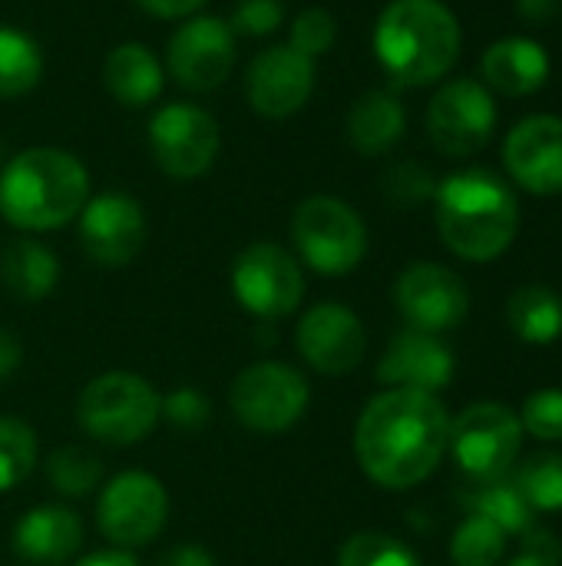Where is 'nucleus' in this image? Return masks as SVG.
<instances>
[{
    "label": "nucleus",
    "instance_id": "1",
    "mask_svg": "<svg viewBox=\"0 0 562 566\" xmlns=\"http://www.w3.org/2000/svg\"><path fill=\"white\" fill-rule=\"evenodd\" d=\"M450 441V418L434 395L388 388L378 395L354 428V454L361 471L388 488L407 491L427 481Z\"/></svg>",
    "mask_w": 562,
    "mask_h": 566
},
{
    "label": "nucleus",
    "instance_id": "2",
    "mask_svg": "<svg viewBox=\"0 0 562 566\" xmlns=\"http://www.w3.org/2000/svg\"><path fill=\"white\" fill-rule=\"evenodd\" d=\"M437 232L467 262H490L510 249L520 229L513 189L490 169H460L434 189Z\"/></svg>",
    "mask_w": 562,
    "mask_h": 566
},
{
    "label": "nucleus",
    "instance_id": "3",
    "mask_svg": "<svg viewBox=\"0 0 562 566\" xmlns=\"http://www.w3.org/2000/svg\"><path fill=\"white\" fill-rule=\"evenodd\" d=\"M86 199V166L56 146L23 149L0 172V212L23 232H50L73 222Z\"/></svg>",
    "mask_w": 562,
    "mask_h": 566
},
{
    "label": "nucleus",
    "instance_id": "4",
    "mask_svg": "<svg viewBox=\"0 0 562 566\" xmlns=\"http://www.w3.org/2000/svg\"><path fill=\"white\" fill-rule=\"evenodd\" d=\"M374 53L394 86H431L460 56V23L441 0H391L374 27Z\"/></svg>",
    "mask_w": 562,
    "mask_h": 566
},
{
    "label": "nucleus",
    "instance_id": "5",
    "mask_svg": "<svg viewBox=\"0 0 562 566\" xmlns=\"http://www.w3.org/2000/svg\"><path fill=\"white\" fill-rule=\"evenodd\" d=\"M76 415L89 438L113 448H129L152 434L162 415V398L139 375L106 371L83 388Z\"/></svg>",
    "mask_w": 562,
    "mask_h": 566
},
{
    "label": "nucleus",
    "instance_id": "6",
    "mask_svg": "<svg viewBox=\"0 0 562 566\" xmlns=\"http://www.w3.org/2000/svg\"><path fill=\"white\" fill-rule=\"evenodd\" d=\"M298 255L318 275H348L368 255V229L361 216L335 196H308L291 216Z\"/></svg>",
    "mask_w": 562,
    "mask_h": 566
},
{
    "label": "nucleus",
    "instance_id": "7",
    "mask_svg": "<svg viewBox=\"0 0 562 566\" xmlns=\"http://www.w3.org/2000/svg\"><path fill=\"white\" fill-rule=\"evenodd\" d=\"M447 448L474 484L503 481L520 458L523 424L507 405L480 401L470 405L457 421H450Z\"/></svg>",
    "mask_w": 562,
    "mask_h": 566
},
{
    "label": "nucleus",
    "instance_id": "8",
    "mask_svg": "<svg viewBox=\"0 0 562 566\" xmlns=\"http://www.w3.org/2000/svg\"><path fill=\"white\" fill-rule=\"evenodd\" d=\"M308 381L282 361H258L245 368L229 395L235 421L255 434H282L295 428L308 411Z\"/></svg>",
    "mask_w": 562,
    "mask_h": 566
},
{
    "label": "nucleus",
    "instance_id": "9",
    "mask_svg": "<svg viewBox=\"0 0 562 566\" xmlns=\"http://www.w3.org/2000/svg\"><path fill=\"white\" fill-rule=\"evenodd\" d=\"M222 133L195 103H166L149 119V153L169 179H199L212 169Z\"/></svg>",
    "mask_w": 562,
    "mask_h": 566
},
{
    "label": "nucleus",
    "instance_id": "10",
    "mask_svg": "<svg viewBox=\"0 0 562 566\" xmlns=\"http://www.w3.org/2000/svg\"><path fill=\"white\" fill-rule=\"evenodd\" d=\"M232 292L245 312L265 322L291 315L305 298V272L295 255L275 242H255L232 265Z\"/></svg>",
    "mask_w": 562,
    "mask_h": 566
},
{
    "label": "nucleus",
    "instance_id": "11",
    "mask_svg": "<svg viewBox=\"0 0 562 566\" xmlns=\"http://www.w3.org/2000/svg\"><path fill=\"white\" fill-rule=\"evenodd\" d=\"M497 129V106L484 83L477 80H450L444 83L427 106V133L431 143L447 156H474L480 153Z\"/></svg>",
    "mask_w": 562,
    "mask_h": 566
},
{
    "label": "nucleus",
    "instance_id": "12",
    "mask_svg": "<svg viewBox=\"0 0 562 566\" xmlns=\"http://www.w3.org/2000/svg\"><path fill=\"white\" fill-rule=\"evenodd\" d=\"M99 531L116 547H146L152 544L169 517L166 488L146 471H126L106 484L99 494Z\"/></svg>",
    "mask_w": 562,
    "mask_h": 566
},
{
    "label": "nucleus",
    "instance_id": "13",
    "mask_svg": "<svg viewBox=\"0 0 562 566\" xmlns=\"http://www.w3.org/2000/svg\"><path fill=\"white\" fill-rule=\"evenodd\" d=\"M166 66L182 90L209 93L222 86L235 66V30L222 17H185L169 40Z\"/></svg>",
    "mask_w": 562,
    "mask_h": 566
},
{
    "label": "nucleus",
    "instance_id": "14",
    "mask_svg": "<svg viewBox=\"0 0 562 566\" xmlns=\"http://www.w3.org/2000/svg\"><path fill=\"white\" fill-rule=\"evenodd\" d=\"M79 219V245L103 269L129 265L146 245V212L126 192L86 199Z\"/></svg>",
    "mask_w": 562,
    "mask_h": 566
},
{
    "label": "nucleus",
    "instance_id": "15",
    "mask_svg": "<svg viewBox=\"0 0 562 566\" xmlns=\"http://www.w3.org/2000/svg\"><path fill=\"white\" fill-rule=\"evenodd\" d=\"M394 302L407 328L431 335L457 328L470 308V295L460 275L434 262H417L404 269L394 285Z\"/></svg>",
    "mask_w": 562,
    "mask_h": 566
},
{
    "label": "nucleus",
    "instance_id": "16",
    "mask_svg": "<svg viewBox=\"0 0 562 566\" xmlns=\"http://www.w3.org/2000/svg\"><path fill=\"white\" fill-rule=\"evenodd\" d=\"M315 93V60L288 43H275L245 70V96L265 119L295 116Z\"/></svg>",
    "mask_w": 562,
    "mask_h": 566
},
{
    "label": "nucleus",
    "instance_id": "17",
    "mask_svg": "<svg viewBox=\"0 0 562 566\" xmlns=\"http://www.w3.org/2000/svg\"><path fill=\"white\" fill-rule=\"evenodd\" d=\"M298 355L321 375H348L361 365L368 338L361 318L338 305V302H321L308 308L298 322L295 332Z\"/></svg>",
    "mask_w": 562,
    "mask_h": 566
},
{
    "label": "nucleus",
    "instance_id": "18",
    "mask_svg": "<svg viewBox=\"0 0 562 566\" xmlns=\"http://www.w3.org/2000/svg\"><path fill=\"white\" fill-rule=\"evenodd\" d=\"M510 179L533 196L562 192V116L537 113L520 119L503 143Z\"/></svg>",
    "mask_w": 562,
    "mask_h": 566
},
{
    "label": "nucleus",
    "instance_id": "19",
    "mask_svg": "<svg viewBox=\"0 0 562 566\" xmlns=\"http://www.w3.org/2000/svg\"><path fill=\"white\" fill-rule=\"evenodd\" d=\"M450 378H454L450 348L437 335L417 332V328H404L378 365V381L388 388H404V391L434 395L447 388Z\"/></svg>",
    "mask_w": 562,
    "mask_h": 566
},
{
    "label": "nucleus",
    "instance_id": "20",
    "mask_svg": "<svg viewBox=\"0 0 562 566\" xmlns=\"http://www.w3.org/2000/svg\"><path fill=\"white\" fill-rule=\"evenodd\" d=\"M83 544V521L70 507L43 504L13 527V554L30 566H63Z\"/></svg>",
    "mask_w": 562,
    "mask_h": 566
},
{
    "label": "nucleus",
    "instance_id": "21",
    "mask_svg": "<svg viewBox=\"0 0 562 566\" xmlns=\"http://www.w3.org/2000/svg\"><path fill=\"white\" fill-rule=\"evenodd\" d=\"M480 73L487 80V90H497L503 96H530L547 83L550 56L530 36H503L487 46Z\"/></svg>",
    "mask_w": 562,
    "mask_h": 566
},
{
    "label": "nucleus",
    "instance_id": "22",
    "mask_svg": "<svg viewBox=\"0 0 562 566\" xmlns=\"http://www.w3.org/2000/svg\"><path fill=\"white\" fill-rule=\"evenodd\" d=\"M103 83L113 93L116 103L139 109L159 99L162 93V63L159 56L146 46V43H119L109 50L106 63H103Z\"/></svg>",
    "mask_w": 562,
    "mask_h": 566
},
{
    "label": "nucleus",
    "instance_id": "23",
    "mask_svg": "<svg viewBox=\"0 0 562 566\" xmlns=\"http://www.w3.org/2000/svg\"><path fill=\"white\" fill-rule=\"evenodd\" d=\"M407 113L391 90H368L348 113V139L361 156H381L401 143Z\"/></svg>",
    "mask_w": 562,
    "mask_h": 566
},
{
    "label": "nucleus",
    "instance_id": "24",
    "mask_svg": "<svg viewBox=\"0 0 562 566\" xmlns=\"http://www.w3.org/2000/svg\"><path fill=\"white\" fill-rule=\"evenodd\" d=\"M0 275L17 302H43L60 282V259L36 239H13L0 255Z\"/></svg>",
    "mask_w": 562,
    "mask_h": 566
},
{
    "label": "nucleus",
    "instance_id": "25",
    "mask_svg": "<svg viewBox=\"0 0 562 566\" xmlns=\"http://www.w3.org/2000/svg\"><path fill=\"white\" fill-rule=\"evenodd\" d=\"M507 322L517 338L550 345L562 335V298L547 285H523L507 302Z\"/></svg>",
    "mask_w": 562,
    "mask_h": 566
},
{
    "label": "nucleus",
    "instance_id": "26",
    "mask_svg": "<svg viewBox=\"0 0 562 566\" xmlns=\"http://www.w3.org/2000/svg\"><path fill=\"white\" fill-rule=\"evenodd\" d=\"M43 80V50L40 43L17 30L0 23V99H17L36 90Z\"/></svg>",
    "mask_w": 562,
    "mask_h": 566
},
{
    "label": "nucleus",
    "instance_id": "27",
    "mask_svg": "<svg viewBox=\"0 0 562 566\" xmlns=\"http://www.w3.org/2000/svg\"><path fill=\"white\" fill-rule=\"evenodd\" d=\"M460 501L470 507V514H484L497 527H503V534L533 531V507L527 504L520 488L513 481H507V478L490 481V484H474Z\"/></svg>",
    "mask_w": 562,
    "mask_h": 566
},
{
    "label": "nucleus",
    "instance_id": "28",
    "mask_svg": "<svg viewBox=\"0 0 562 566\" xmlns=\"http://www.w3.org/2000/svg\"><path fill=\"white\" fill-rule=\"evenodd\" d=\"M507 551V534L484 514H470L454 541H450V557L457 566H497Z\"/></svg>",
    "mask_w": 562,
    "mask_h": 566
},
{
    "label": "nucleus",
    "instance_id": "29",
    "mask_svg": "<svg viewBox=\"0 0 562 566\" xmlns=\"http://www.w3.org/2000/svg\"><path fill=\"white\" fill-rule=\"evenodd\" d=\"M46 478L60 494L86 497V494H93V488H99L103 464H99V458L93 451L66 444V448H60V451H53L46 458Z\"/></svg>",
    "mask_w": 562,
    "mask_h": 566
},
{
    "label": "nucleus",
    "instance_id": "30",
    "mask_svg": "<svg viewBox=\"0 0 562 566\" xmlns=\"http://www.w3.org/2000/svg\"><path fill=\"white\" fill-rule=\"evenodd\" d=\"M36 464V434L17 418H0V494L20 488Z\"/></svg>",
    "mask_w": 562,
    "mask_h": 566
},
{
    "label": "nucleus",
    "instance_id": "31",
    "mask_svg": "<svg viewBox=\"0 0 562 566\" xmlns=\"http://www.w3.org/2000/svg\"><path fill=\"white\" fill-rule=\"evenodd\" d=\"M513 484L520 488L533 514L562 511V454H537L517 471Z\"/></svg>",
    "mask_w": 562,
    "mask_h": 566
},
{
    "label": "nucleus",
    "instance_id": "32",
    "mask_svg": "<svg viewBox=\"0 0 562 566\" xmlns=\"http://www.w3.org/2000/svg\"><path fill=\"white\" fill-rule=\"evenodd\" d=\"M338 566H421L417 557L411 554L407 544H401L397 537L378 534V531H364L354 534L341 554H338Z\"/></svg>",
    "mask_w": 562,
    "mask_h": 566
},
{
    "label": "nucleus",
    "instance_id": "33",
    "mask_svg": "<svg viewBox=\"0 0 562 566\" xmlns=\"http://www.w3.org/2000/svg\"><path fill=\"white\" fill-rule=\"evenodd\" d=\"M338 40V20L331 10L325 7H308L295 17L291 30H288V46H295L298 53L318 60L325 56Z\"/></svg>",
    "mask_w": 562,
    "mask_h": 566
},
{
    "label": "nucleus",
    "instance_id": "34",
    "mask_svg": "<svg viewBox=\"0 0 562 566\" xmlns=\"http://www.w3.org/2000/svg\"><path fill=\"white\" fill-rule=\"evenodd\" d=\"M437 182L431 176L427 166L421 163H394L388 172H384V196L394 202V206H421L434 196Z\"/></svg>",
    "mask_w": 562,
    "mask_h": 566
},
{
    "label": "nucleus",
    "instance_id": "35",
    "mask_svg": "<svg viewBox=\"0 0 562 566\" xmlns=\"http://www.w3.org/2000/svg\"><path fill=\"white\" fill-rule=\"evenodd\" d=\"M523 431H530L540 441H562V391L543 388L527 398L523 405Z\"/></svg>",
    "mask_w": 562,
    "mask_h": 566
},
{
    "label": "nucleus",
    "instance_id": "36",
    "mask_svg": "<svg viewBox=\"0 0 562 566\" xmlns=\"http://www.w3.org/2000/svg\"><path fill=\"white\" fill-rule=\"evenodd\" d=\"M285 23V3L282 0H238L232 10L229 27L245 36H268Z\"/></svg>",
    "mask_w": 562,
    "mask_h": 566
},
{
    "label": "nucleus",
    "instance_id": "37",
    "mask_svg": "<svg viewBox=\"0 0 562 566\" xmlns=\"http://www.w3.org/2000/svg\"><path fill=\"white\" fill-rule=\"evenodd\" d=\"M162 415L179 431H199L209 421V401L195 388H179L162 401Z\"/></svg>",
    "mask_w": 562,
    "mask_h": 566
},
{
    "label": "nucleus",
    "instance_id": "38",
    "mask_svg": "<svg viewBox=\"0 0 562 566\" xmlns=\"http://www.w3.org/2000/svg\"><path fill=\"white\" fill-rule=\"evenodd\" d=\"M139 10H146L149 17H159V20H182V17H192L205 0H132Z\"/></svg>",
    "mask_w": 562,
    "mask_h": 566
},
{
    "label": "nucleus",
    "instance_id": "39",
    "mask_svg": "<svg viewBox=\"0 0 562 566\" xmlns=\"http://www.w3.org/2000/svg\"><path fill=\"white\" fill-rule=\"evenodd\" d=\"M523 551H527V554H533V557H540V560H547L550 566H560L562 560L560 541H556L553 534H543V531H527V544H523Z\"/></svg>",
    "mask_w": 562,
    "mask_h": 566
},
{
    "label": "nucleus",
    "instance_id": "40",
    "mask_svg": "<svg viewBox=\"0 0 562 566\" xmlns=\"http://www.w3.org/2000/svg\"><path fill=\"white\" fill-rule=\"evenodd\" d=\"M159 566H215L212 560V554L209 551H202V547H195V544H179V547H172Z\"/></svg>",
    "mask_w": 562,
    "mask_h": 566
},
{
    "label": "nucleus",
    "instance_id": "41",
    "mask_svg": "<svg viewBox=\"0 0 562 566\" xmlns=\"http://www.w3.org/2000/svg\"><path fill=\"white\" fill-rule=\"evenodd\" d=\"M517 10L530 23H550L562 10V0H517Z\"/></svg>",
    "mask_w": 562,
    "mask_h": 566
},
{
    "label": "nucleus",
    "instance_id": "42",
    "mask_svg": "<svg viewBox=\"0 0 562 566\" xmlns=\"http://www.w3.org/2000/svg\"><path fill=\"white\" fill-rule=\"evenodd\" d=\"M20 358H23L20 342H17L7 328H0V381H3L7 375H13V371H17Z\"/></svg>",
    "mask_w": 562,
    "mask_h": 566
},
{
    "label": "nucleus",
    "instance_id": "43",
    "mask_svg": "<svg viewBox=\"0 0 562 566\" xmlns=\"http://www.w3.org/2000/svg\"><path fill=\"white\" fill-rule=\"evenodd\" d=\"M76 566H139L126 551H103V554H89Z\"/></svg>",
    "mask_w": 562,
    "mask_h": 566
},
{
    "label": "nucleus",
    "instance_id": "44",
    "mask_svg": "<svg viewBox=\"0 0 562 566\" xmlns=\"http://www.w3.org/2000/svg\"><path fill=\"white\" fill-rule=\"evenodd\" d=\"M507 566H550L547 564V560H540V557H533V554H527V551H523V554H520V557H517V560H510V564Z\"/></svg>",
    "mask_w": 562,
    "mask_h": 566
}]
</instances>
